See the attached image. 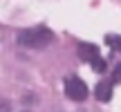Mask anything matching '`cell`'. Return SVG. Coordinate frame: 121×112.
I'll return each instance as SVG.
<instances>
[{
	"label": "cell",
	"mask_w": 121,
	"mask_h": 112,
	"mask_svg": "<svg viewBox=\"0 0 121 112\" xmlns=\"http://www.w3.org/2000/svg\"><path fill=\"white\" fill-rule=\"evenodd\" d=\"M52 40H54V34L47 27H31V29H22L20 34H18V45L31 47V49L47 47Z\"/></svg>",
	"instance_id": "6da1fadb"
},
{
	"label": "cell",
	"mask_w": 121,
	"mask_h": 112,
	"mask_svg": "<svg viewBox=\"0 0 121 112\" xmlns=\"http://www.w3.org/2000/svg\"><path fill=\"white\" fill-rule=\"evenodd\" d=\"M94 96H96V101H101V103H108V101L112 99V83L110 81H101L99 85L94 87Z\"/></svg>",
	"instance_id": "3957f363"
},
{
	"label": "cell",
	"mask_w": 121,
	"mask_h": 112,
	"mask_svg": "<svg viewBox=\"0 0 121 112\" xmlns=\"http://www.w3.org/2000/svg\"><path fill=\"white\" fill-rule=\"evenodd\" d=\"M76 52H78V56H81V60H87V63H90L92 58L99 56V47L92 45V43H78Z\"/></svg>",
	"instance_id": "277c9868"
},
{
	"label": "cell",
	"mask_w": 121,
	"mask_h": 112,
	"mask_svg": "<svg viewBox=\"0 0 121 112\" xmlns=\"http://www.w3.org/2000/svg\"><path fill=\"white\" fill-rule=\"evenodd\" d=\"M0 112H11V103L9 101H0Z\"/></svg>",
	"instance_id": "52a82bcc"
},
{
	"label": "cell",
	"mask_w": 121,
	"mask_h": 112,
	"mask_svg": "<svg viewBox=\"0 0 121 112\" xmlns=\"http://www.w3.org/2000/svg\"><path fill=\"white\" fill-rule=\"evenodd\" d=\"M119 81H121V65L114 69V76H112V83H119Z\"/></svg>",
	"instance_id": "ba28073f"
},
{
	"label": "cell",
	"mask_w": 121,
	"mask_h": 112,
	"mask_svg": "<svg viewBox=\"0 0 121 112\" xmlns=\"http://www.w3.org/2000/svg\"><path fill=\"white\" fill-rule=\"evenodd\" d=\"M65 94L72 101H85L90 92H87V85L78 76H69V78H65Z\"/></svg>",
	"instance_id": "7a4b0ae2"
},
{
	"label": "cell",
	"mask_w": 121,
	"mask_h": 112,
	"mask_svg": "<svg viewBox=\"0 0 121 112\" xmlns=\"http://www.w3.org/2000/svg\"><path fill=\"white\" fill-rule=\"evenodd\" d=\"M105 43H108L114 52H121V36H105Z\"/></svg>",
	"instance_id": "5b68a950"
},
{
	"label": "cell",
	"mask_w": 121,
	"mask_h": 112,
	"mask_svg": "<svg viewBox=\"0 0 121 112\" xmlns=\"http://www.w3.org/2000/svg\"><path fill=\"white\" fill-rule=\"evenodd\" d=\"M90 65H92V69H96V72H105V60L101 58V56L92 58V60H90Z\"/></svg>",
	"instance_id": "8992f818"
}]
</instances>
